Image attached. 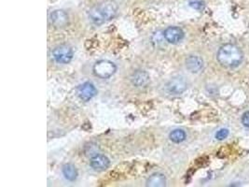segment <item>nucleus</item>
<instances>
[{"label": "nucleus", "instance_id": "f257e3e1", "mask_svg": "<svg viewBox=\"0 0 249 187\" xmlns=\"http://www.w3.org/2000/svg\"><path fill=\"white\" fill-rule=\"evenodd\" d=\"M118 5L112 0H106L95 5L89 11V20L95 25H101L111 21L117 15Z\"/></svg>", "mask_w": 249, "mask_h": 187}, {"label": "nucleus", "instance_id": "dca6fc26", "mask_svg": "<svg viewBox=\"0 0 249 187\" xmlns=\"http://www.w3.org/2000/svg\"><path fill=\"white\" fill-rule=\"evenodd\" d=\"M229 134H230V131H229V129H219V130H218V131H216V133H215V139H216L217 140H224L225 139L228 138Z\"/></svg>", "mask_w": 249, "mask_h": 187}, {"label": "nucleus", "instance_id": "f3484780", "mask_svg": "<svg viewBox=\"0 0 249 187\" xmlns=\"http://www.w3.org/2000/svg\"><path fill=\"white\" fill-rule=\"evenodd\" d=\"M190 5L193 7V9L195 10H202L204 9V3L203 1H200V0H194L190 2Z\"/></svg>", "mask_w": 249, "mask_h": 187}, {"label": "nucleus", "instance_id": "423d86ee", "mask_svg": "<svg viewBox=\"0 0 249 187\" xmlns=\"http://www.w3.org/2000/svg\"><path fill=\"white\" fill-rule=\"evenodd\" d=\"M77 92L79 98L84 102L90 101L97 94V90L94 84L90 82H84L81 85H79L77 89Z\"/></svg>", "mask_w": 249, "mask_h": 187}, {"label": "nucleus", "instance_id": "9b49d317", "mask_svg": "<svg viewBox=\"0 0 249 187\" xmlns=\"http://www.w3.org/2000/svg\"><path fill=\"white\" fill-rule=\"evenodd\" d=\"M186 68L192 73H200L204 70V60L198 56H190L186 59Z\"/></svg>", "mask_w": 249, "mask_h": 187}, {"label": "nucleus", "instance_id": "6e6552de", "mask_svg": "<svg viewBox=\"0 0 249 187\" xmlns=\"http://www.w3.org/2000/svg\"><path fill=\"white\" fill-rule=\"evenodd\" d=\"M163 34L165 39L171 44H178L184 38V31L178 26H169L164 31Z\"/></svg>", "mask_w": 249, "mask_h": 187}, {"label": "nucleus", "instance_id": "1a4fd4ad", "mask_svg": "<svg viewBox=\"0 0 249 187\" xmlns=\"http://www.w3.org/2000/svg\"><path fill=\"white\" fill-rule=\"evenodd\" d=\"M51 23L56 28L66 27L69 22L68 14L63 10H55L50 15Z\"/></svg>", "mask_w": 249, "mask_h": 187}, {"label": "nucleus", "instance_id": "f8f14e48", "mask_svg": "<svg viewBox=\"0 0 249 187\" xmlns=\"http://www.w3.org/2000/svg\"><path fill=\"white\" fill-rule=\"evenodd\" d=\"M147 187H163L166 186V178L161 173H154L147 181Z\"/></svg>", "mask_w": 249, "mask_h": 187}, {"label": "nucleus", "instance_id": "2eb2a0df", "mask_svg": "<svg viewBox=\"0 0 249 187\" xmlns=\"http://www.w3.org/2000/svg\"><path fill=\"white\" fill-rule=\"evenodd\" d=\"M151 40H152V43L156 47L163 45V44H164V41H166L163 32H160V31L155 32V33L152 35V37H151ZM166 42H167V41H166Z\"/></svg>", "mask_w": 249, "mask_h": 187}, {"label": "nucleus", "instance_id": "0eeeda50", "mask_svg": "<svg viewBox=\"0 0 249 187\" xmlns=\"http://www.w3.org/2000/svg\"><path fill=\"white\" fill-rule=\"evenodd\" d=\"M130 81L132 82V84L136 87V88H146L147 85L150 82V77L149 74L147 71L142 70H138L135 71L131 77H130Z\"/></svg>", "mask_w": 249, "mask_h": 187}, {"label": "nucleus", "instance_id": "9d476101", "mask_svg": "<svg viewBox=\"0 0 249 187\" xmlns=\"http://www.w3.org/2000/svg\"><path fill=\"white\" fill-rule=\"evenodd\" d=\"M91 167L96 171H104L109 168L110 161L104 154H95L91 158Z\"/></svg>", "mask_w": 249, "mask_h": 187}, {"label": "nucleus", "instance_id": "4468645a", "mask_svg": "<svg viewBox=\"0 0 249 187\" xmlns=\"http://www.w3.org/2000/svg\"><path fill=\"white\" fill-rule=\"evenodd\" d=\"M187 138V134L183 129H178L173 130L169 135L170 139L174 143H181Z\"/></svg>", "mask_w": 249, "mask_h": 187}, {"label": "nucleus", "instance_id": "20e7f679", "mask_svg": "<svg viewBox=\"0 0 249 187\" xmlns=\"http://www.w3.org/2000/svg\"><path fill=\"white\" fill-rule=\"evenodd\" d=\"M74 56L73 49L68 45H60L53 51V58L58 64H68Z\"/></svg>", "mask_w": 249, "mask_h": 187}, {"label": "nucleus", "instance_id": "f03ea898", "mask_svg": "<svg viewBox=\"0 0 249 187\" xmlns=\"http://www.w3.org/2000/svg\"><path fill=\"white\" fill-rule=\"evenodd\" d=\"M243 53L239 47L232 43H226L220 47L216 54L218 63L228 69H233L240 66L243 61Z\"/></svg>", "mask_w": 249, "mask_h": 187}, {"label": "nucleus", "instance_id": "39448f33", "mask_svg": "<svg viewBox=\"0 0 249 187\" xmlns=\"http://www.w3.org/2000/svg\"><path fill=\"white\" fill-rule=\"evenodd\" d=\"M187 89H188V82L182 76H177L172 78L166 84V91L174 95L181 94Z\"/></svg>", "mask_w": 249, "mask_h": 187}, {"label": "nucleus", "instance_id": "7ed1b4c3", "mask_svg": "<svg viewBox=\"0 0 249 187\" xmlns=\"http://www.w3.org/2000/svg\"><path fill=\"white\" fill-rule=\"evenodd\" d=\"M92 71L94 75L100 79H108L116 73L117 67L112 61L103 59L94 64Z\"/></svg>", "mask_w": 249, "mask_h": 187}, {"label": "nucleus", "instance_id": "a211bd4d", "mask_svg": "<svg viewBox=\"0 0 249 187\" xmlns=\"http://www.w3.org/2000/svg\"><path fill=\"white\" fill-rule=\"evenodd\" d=\"M241 121H242V124H243L244 127L249 128V111L246 112L243 114Z\"/></svg>", "mask_w": 249, "mask_h": 187}, {"label": "nucleus", "instance_id": "ddd939ff", "mask_svg": "<svg viewBox=\"0 0 249 187\" xmlns=\"http://www.w3.org/2000/svg\"><path fill=\"white\" fill-rule=\"evenodd\" d=\"M62 172H63V175L65 177L66 180H68L69 182H74L77 180L78 178V170L76 168V167L72 164H67L63 167V169H62Z\"/></svg>", "mask_w": 249, "mask_h": 187}]
</instances>
